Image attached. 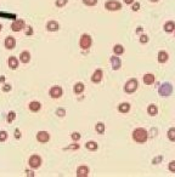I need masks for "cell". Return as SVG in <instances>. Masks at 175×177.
Returning <instances> with one entry per match:
<instances>
[{"instance_id":"cell-25","label":"cell","mask_w":175,"mask_h":177,"mask_svg":"<svg viewBox=\"0 0 175 177\" xmlns=\"http://www.w3.org/2000/svg\"><path fill=\"white\" fill-rule=\"evenodd\" d=\"M85 148H87L88 151L94 152V151H97V149H98V144H97L95 141H89V142L85 143Z\"/></svg>"},{"instance_id":"cell-47","label":"cell","mask_w":175,"mask_h":177,"mask_svg":"<svg viewBox=\"0 0 175 177\" xmlns=\"http://www.w3.org/2000/svg\"><path fill=\"white\" fill-rule=\"evenodd\" d=\"M1 29H2V26H1V24H0V32H1Z\"/></svg>"},{"instance_id":"cell-30","label":"cell","mask_w":175,"mask_h":177,"mask_svg":"<svg viewBox=\"0 0 175 177\" xmlns=\"http://www.w3.org/2000/svg\"><path fill=\"white\" fill-rule=\"evenodd\" d=\"M80 137H82V135H80L79 132H77V131H74V132L71 134V138H72L74 142H78V141L80 140Z\"/></svg>"},{"instance_id":"cell-17","label":"cell","mask_w":175,"mask_h":177,"mask_svg":"<svg viewBox=\"0 0 175 177\" xmlns=\"http://www.w3.org/2000/svg\"><path fill=\"white\" fill-rule=\"evenodd\" d=\"M142 80H144V83H145L146 85H152V84H155V82H156V77H155V74H152V73H147V74L144 75Z\"/></svg>"},{"instance_id":"cell-31","label":"cell","mask_w":175,"mask_h":177,"mask_svg":"<svg viewBox=\"0 0 175 177\" xmlns=\"http://www.w3.org/2000/svg\"><path fill=\"white\" fill-rule=\"evenodd\" d=\"M67 2H68V0H56L55 1V5H56V7H65L66 5H67Z\"/></svg>"},{"instance_id":"cell-4","label":"cell","mask_w":175,"mask_h":177,"mask_svg":"<svg viewBox=\"0 0 175 177\" xmlns=\"http://www.w3.org/2000/svg\"><path fill=\"white\" fill-rule=\"evenodd\" d=\"M158 93L162 97H164V98L169 97L173 93V85L170 83H163V84H161V86L158 88Z\"/></svg>"},{"instance_id":"cell-44","label":"cell","mask_w":175,"mask_h":177,"mask_svg":"<svg viewBox=\"0 0 175 177\" xmlns=\"http://www.w3.org/2000/svg\"><path fill=\"white\" fill-rule=\"evenodd\" d=\"M26 174H27V176H34V174L32 171H28V170L26 171Z\"/></svg>"},{"instance_id":"cell-8","label":"cell","mask_w":175,"mask_h":177,"mask_svg":"<svg viewBox=\"0 0 175 177\" xmlns=\"http://www.w3.org/2000/svg\"><path fill=\"white\" fill-rule=\"evenodd\" d=\"M62 93H63V90L59 85H55L50 88V97L51 98H60L62 96Z\"/></svg>"},{"instance_id":"cell-40","label":"cell","mask_w":175,"mask_h":177,"mask_svg":"<svg viewBox=\"0 0 175 177\" xmlns=\"http://www.w3.org/2000/svg\"><path fill=\"white\" fill-rule=\"evenodd\" d=\"M11 88H12V86H11L10 84H4L2 91H4V92H9V91H11Z\"/></svg>"},{"instance_id":"cell-6","label":"cell","mask_w":175,"mask_h":177,"mask_svg":"<svg viewBox=\"0 0 175 177\" xmlns=\"http://www.w3.org/2000/svg\"><path fill=\"white\" fill-rule=\"evenodd\" d=\"M24 28H26V22H24L23 19H21V18L13 19V22H12V24H11L12 32H21V30H23Z\"/></svg>"},{"instance_id":"cell-12","label":"cell","mask_w":175,"mask_h":177,"mask_svg":"<svg viewBox=\"0 0 175 177\" xmlns=\"http://www.w3.org/2000/svg\"><path fill=\"white\" fill-rule=\"evenodd\" d=\"M111 64H112V69L113 71H118L122 67V61L117 55H113L111 57Z\"/></svg>"},{"instance_id":"cell-43","label":"cell","mask_w":175,"mask_h":177,"mask_svg":"<svg viewBox=\"0 0 175 177\" xmlns=\"http://www.w3.org/2000/svg\"><path fill=\"white\" fill-rule=\"evenodd\" d=\"M123 1H124V4H127V5H131L135 0H123Z\"/></svg>"},{"instance_id":"cell-23","label":"cell","mask_w":175,"mask_h":177,"mask_svg":"<svg viewBox=\"0 0 175 177\" xmlns=\"http://www.w3.org/2000/svg\"><path fill=\"white\" fill-rule=\"evenodd\" d=\"M29 110H32V112H39L40 109H41V104H40V102H38V101H33V102H30L29 103Z\"/></svg>"},{"instance_id":"cell-28","label":"cell","mask_w":175,"mask_h":177,"mask_svg":"<svg viewBox=\"0 0 175 177\" xmlns=\"http://www.w3.org/2000/svg\"><path fill=\"white\" fill-rule=\"evenodd\" d=\"M139 41L141 43V44H147L148 41H150V38H148V35L147 34H140V38H139Z\"/></svg>"},{"instance_id":"cell-19","label":"cell","mask_w":175,"mask_h":177,"mask_svg":"<svg viewBox=\"0 0 175 177\" xmlns=\"http://www.w3.org/2000/svg\"><path fill=\"white\" fill-rule=\"evenodd\" d=\"M130 103H128V102H122L119 106H118V112L119 113H123V114H125V113H128L129 110H130Z\"/></svg>"},{"instance_id":"cell-41","label":"cell","mask_w":175,"mask_h":177,"mask_svg":"<svg viewBox=\"0 0 175 177\" xmlns=\"http://www.w3.org/2000/svg\"><path fill=\"white\" fill-rule=\"evenodd\" d=\"M21 136H22V135H21V131H20L18 129H16V130H15V137L18 140V138H21Z\"/></svg>"},{"instance_id":"cell-15","label":"cell","mask_w":175,"mask_h":177,"mask_svg":"<svg viewBox=\"0 0 175 177\" xmlns=\"http://www.w3.org/2000/svg\"><path fill=\"white\" fill-rule=\"evenodd\" d=\"M157 60H158L159 63H167L168 60H169V55H168V52L161 50V51L158 52V55H157Z\"/></svg>"},{"instance_id":"cell-10","label":"cell","mask_w":175,"mask_h":177,"mask_svg":"<svg viewBox=\"0 0 175 177\" xmlns=\"http://www.w3.org/2000/svg\"><path fill=\"white\" fill-rule=\"evenodd\" d=\"M4 45H5V47H6L7 50H13V49L16 47V39H15L13 36L9 35V36L5 38Z\"/></svg>"},{"instance_id":"cell-34","label":"cell","mask_w":175,"mask_h":177,"mask_svg":"<svg viewBox=\"0 0 175 177\" xmlns=\"http://www.w3.org/2000/svg\"><path fill=\"white\" fill-rule=\"evenodd\" d=\"M162 160H163V157H162V155H157L156 158L152 159V164H153V165H158V164L162 163Z\"/></svg>"},{"instance_id":"cell-24","label":"cell","mask_w":175,"mask_h":177,"mask_svg":"<svg viewBox=\"0 0 175 177\" xmlns=\"http://www.w3.org/2000/svg\"><path fill=\"white\" fill-rule=\"evenodd\" d=\"M113 54L117 55V56L123 55V54H124V46L120 45V44H116V45L113 46Z\"/></svg>"},{"instance_id":"cell-14","label":"cell","mask_w":175,"mask_h":177,"mask_svg":"<svg viewBox=\"0 0 175 177\" xmlns=\"http://www.w3.org/2000/svg\"><path fill=\"white\" fill-rule=\"evenodd\" d=\"M89 174H90V170L85 165H82L77 169V177H88Z\"/></svg>"},{"instance_id":"cell-33","label":"cell","mask_w":175,"mask_h":177,"mask_svg":"<svg viewBox=\"0 0 175 177\" xmlns=\"http://www.w3.org/2000/svg\"><path fill=\"white\" fill-rule=\"evenodd\" d=\"M79 148H80V146H79L78 143H72V144H70L68 147H66L65 151H67V149H70V151H77V149H79Z\"/></svg>"},{"instance_id":"cell-27","label":"cell","mask_w":175,"mask_h":177,"mask_svg":"<svg viewBox=\"0 0 175 177\" xmlns=\"http://www.w3.org/2000/svg\"><path fill=\"white\" fill-rule=\"evenodd\" d=\"M167 136H168V140L170 142H175V127H170L167 132Z\"/></svg>"},{"instance_id":"cell-37","label":"cell","mask_w":175,"mask_h":177,"mask_svg":"<svg viewBox=\"0 0 175 177\" xmlns=\"http://www.w3.org/2000/svg\"><path fill=\"white\" fill-rule=\"evenodd\" d=\"M168 170L170 172H174L175 174V160H172L169 164H168Z\"/></svg>"},{"instance_id":"cell-29","label":"cell","mask_w":175,"mask_h":177,"mask_svg":"<svg viewBox=\"0 0 175 177\" xmlns=\"http://www.w3.org/2000/svg\"><path fill=\"white\" fill-rule=\"evenodd\" d=\"M15 118H16V113L15 112H10L9 114H7V118H6V121L9 123V124H11L13 120H15Z\"/></svg>"},{"instance_id":"cell-18","label":"cell","mask_w":175,"mask_h":177,"mask_svg":"<svg viewBox=\"0 0 175 177\" xmlns=\"http://www.w3.org/2000/svg\"><path fill=\"white\" fill-rule=\"evenodd\" d=\"M163 29H164L166 33H173L175 30V22L174 21H168V22H166L164 26H163Z\"/></svg>"},{"instance_id":"cell-13","label":"cell","mask_w":175,"mask_h":177,"mask_svg":"<svg viewBox=\"0 0 175 177\" xmlns=\"http://www.w3.org/2000/svg\"><path fill=\"white\" fill-rule=\"evenodd\" d=\"M46 29H48V32H57L60 29V23L57 21L51 19L46 23Z\"/></svg>"},{"instance_id":"cell-1","label":"cell","mask_w":175,"mask_h":177,"mask_svg":"<svg viewBox=\"0 0 175 177\" xmlns=\"http://www.w3.org/2000/svg\"><path fill=\"white\" fill-rule=\"evenodd\" d=\"M133 140L138 143H145L148 140V132L142 127H138L133 131Z\"/></svg>"},{"instance_id":"cell-16","label":"cell","mask_w":175,"mask_h":177,"mask_svg":"<svg viewBox=\"0 0 175 177\" xmlns=\"http://www.w3.org/2000/svg\"><path fill=\"white\" fill-rule=\"evenodd\" d=\"M18 63H20V61H18V58L16 57V56H11V57H9V60H7V64H9V67L11 68V69H17V67H18Z\"/></svg>"},{"instance_id":"cell-20","label":"cell","mask_w":175,"mask_h":177,"mask_svg":"<svg viewBox=\"0 0 175 177\" xmlns=\"http://www.w3.org/2000/svg\"><path fill=\"white\" fill-rule=\"evenodd\" d=\"M84 90H85V86H84V84L80 83V82H79V83H76L74 86H73V92H74L76 95H80V93H83Z\"/></svg>"},{"instance_id":"cell-46","label":"cell","mask_w":175,"mask_h":177,"mask_svg":"<svg viewBox=\"0 0 175 177\" xmlns=\"http://www.w3.org/2000/svg\"><path fill=\"white\" fill-rule=\"evenodd\" d=\"M150 1H151V2H158L159 0H150Z\"/></svg>"},{"instance_id":"cell-35","label":"cell","mask_w":175,"mask_h":177,"mask_svg":"<svg viewBox=\"0 0 175 177\" xmlns=\"http://www.w3.org/2000/svg\"><path fill=\"white\" fill-rule=\"evenodd\" d=\"M140 7H141V4H140L139 1H136V2L134 1V2L131 4V10H133V11H135V12H136V11H139V10H140Z\"/></svg>"},{"instance_id":"cell-39","label":"cell","mask_w":175,"mask_h":177,"mask_svg":"<svg viewBox=\"0 0 175 177\" xmlns=\"http://www.w3.org/2000/svg\"><path fill=\"white\" fill-rule=\"evenodd\" d=\"M26 35H33V33H34V30H33V28L29 26V27H27V29H26Z\"/></svg>"},{"instance_id":"cell-21","label":"cell","mask_w":175,"mask_h":177,"mask_svg":"<svg viewBox=\"0 0 175 177\" xmlns=\"http://www.w3.org/2000/svg\"><path fill=\"white\" fill-rule=\"evenodd\" d=\"M20 61L22 62V63H28L29 61H30V54L28 52V51H22L21 54H20Z\"/></svg>"},{"instance_id":"cell-22","label":"cell","mask_w":175,"mask_h":177,"mask_svg":"<svg viewBox=\"0 0 175 177\" xmlns=\"http://www.w3.org/2000/svg\"><path fill=\"white\" fill-rule=\"evenodd\" d=\"M147 113H148V115H151V116L157 115V114H158V107H157L155 103L148 104V107H147Z\"/></svg>"},{"instance_id":"cell-36","label":"cell","mask_w":175,"mask_h":177,"mask_svg":"<svg viewBox=\"0 0 175 177\" xmlns=\"http://www.w3.org/2000/svg\"><path fill=\"white\" fill-rule=\"evenodd\" d=\"M7 140V132L6 131H0V142H5Z\"/></svg>"},{"instance_id":"cell-32","label":"cell","mask_w":175,"mask_h":177,"mask_svg":"<svg viewBox=\"0 0 175 177\" xmlns=\"http://www.w3.org/2000/svg\"><path fill=\"white\" fill-rule=\"evenodd\" d=\"M82 1L85 6H95L98 2V0H82Z\"/></svg>"},{"instance_id":"cell-5","label":"cell","mask_w":175,"mask_h":177,"mask_svg":"<svg viewBox=\"0 0 175 177\" xmlns=\"http://www.w3.org/2000/svg\"><path fill=\"white\" fill-rule=\"evenodd\" d=\"M105 9L107 11H119L122 10V2L117 0H107L105 2Z\"/></svg>"},{"instance_id":"cell-42","label":"cell","mask_w":175,"mask_h":177,"mask_svg":"<svg viewBox=\"0 0 175 177\" xmlns=\"http://www.w3.org/2000/svg\"><path fill=\"white\" fill-rule=\"evenodd\" d=\"M135 32H136V34H141V33L144 32V28H142L141 26H139V27L136 28V30H135Z\"/></svg>"},{"instance_id":"cell-11","label":"cell","mask_w":175,"mask_h":177,"mask_svg":"<svg viewBox=\"0 0 175 177\" xmlns=\"http://www.w3.org/2000/svg\"><path fill=\"white\" fill-rule=\"evenodd\" d=\"M37 140L40 142V143H46L50 141V134L46 132V131H39L37 134Z\"/></svg>"},{"instance_id":"cell-26","label":"cell","mask_w":175,"mask_h":177,"mask_svg":"<svg viewBox=\"0 0 175 177\" xmlns=\"http://www.w3.org/2000/svg\"><path fill=\"white\" fill-rule=\"evenodd\" d=\"M105 129H106V126H105L103 123H97V124L95 125V130H96V132L100 134V135H103V134H105Z\"/></svg>"},{"instance_id":"cell-45","label":"cell","mask_w":175,"mask_h":177,"mask_svg":"<svg viewBox=\"0 0 175 177\" xmlns=\"http://www.w3.org/2000/svg\"><path fill=\"white\" fill-rule=\"evenodd\" d=\"M4 82H5V77L1 75V77H0V83H4Z\"/></svg>"},{"instance_id":"cell-48","label":"cell","mask_w":175,"mask_h":177,"mask_svg":"<svg viewBox=\"0 0 175 177\" xmlns=\"http://www.w3.org/2000/svg\"><path fill=\"white\" fill-rule=\"evenodd\" d=\"M174 35H175V30H174Z\"/></svg>"},{"instance_id":"cell-38","label":"cell","mask_w":175,"mask_h":177,"mask_svg":"<svg viewBox=\"0 0 175 177\" xmlns=\"http://www.w3.org/2000/svg\"><path fill=\"white\" fill-rule=\"evenodd\" d=\"M56 115H59V116H65L66 115V110L63 109V108H59V109H56Z\"/></svg>"},{"instance_id":"cell-9","label":"cell","mask_w":175,"mask_h":177,"mask_svg":"<svg viewBox=\"0 0 175 177\" xmlns=\"http://www.w3.org/2000/svg\"><path fill=\"white\" fill-rule=\"evenodd\" d=\"M102 78H103V72H102V69H96L94 73H92V75H91V82L94 83V84H98V83H101V80H102Z\"/></svg>"},{"instance_id":"cell-3","label":"cell","mask_w":175,"mask_h":177,"mask_svg":"<svg viewBox=\"0 0 175 177\" xmlns=\"http://www.w3.org/2000/svg\"><path fill=\"white\" fill-rule=\"evenodd\" d=\"M139 88V82H138V79H135V78H131V79H129L127 83H125V85H124V92H127V93H134L136 90Z\"/></svg>"},{"instance_id":"cell-2","label":"cell","mask_w":175,"mask_h":177,"mask_svg":"<svg viewBox=\"0 0 175 177\" xmlns=\"http://www.w3.org/2000/svg\"><path fill=\"white\" fill-rule=\"evenodd\" d=\"M91 45H92V38H91V35H89L87 33L82 34V36L79 39V46H80V49L89 50L91 47Z\"/></svg>"},{"instance_id":"cell-7","label":"cell","mask_w":175,"mask_h":177,"mask_svg":"<svg viewBox=\"0 0 175 177\" xmlns=\"http://www.w3.org/2000/svg\"><path fill=\"white\" fill-rule=\"evenodd\" d=\"M28 163H29V166L32 169H39L40 165H41V158L39 155H37V154H33L29 158V161Z\"/></svg>"}]
</instances>
